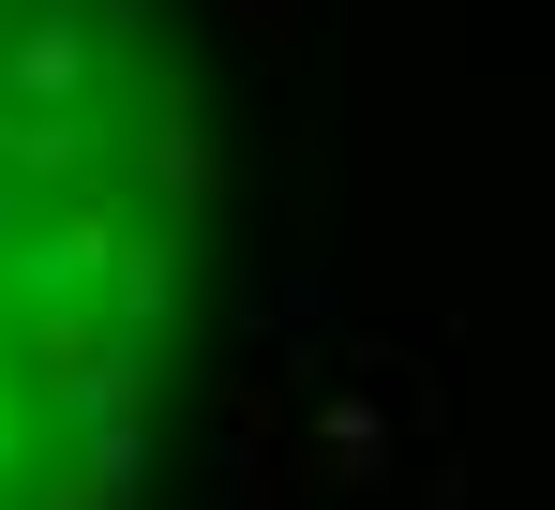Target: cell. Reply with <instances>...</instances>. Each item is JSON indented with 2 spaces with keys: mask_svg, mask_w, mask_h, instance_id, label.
I'll return each instance as SVG.
<instances>
[{
  "mask_svg": "<svg viewBox=\"0 0 555 510\" xmlns=\"http://www.w3.org/2000/svg\"><path fill=\"white\" fill-rule=\"evenodd\" d=\"M225 270L181 0H0V510H151Z\"/></svg>",
  "mask_w": 555,
  "mask_h": 510,
  "instance_id": "1",
  "label": "cell"
}]
</instances>
